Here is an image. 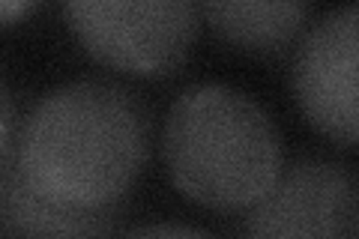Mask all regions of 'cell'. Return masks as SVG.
Listing matches in <instances>:
<instances>
[{
    "instance_id": "cell-4",
    "label": "cell",
    "mask_w": 359,
    "mask_h": 239,
    "mask_svg": "<svg viewBox=\"0 0 359 239\" xmlns=\"http://www.w3.org/2000/svg\"><path fill=\"white\" fill-rule=\"evenodd\" d=\"M294 99L323 138L359 146V0L302 33L290 66Z\"/></svg>"
},
{
    "instance_id": "cell-5",
    "label": "cell",
    "mask_w": 359,
    "mask_h": 239,
    "mask_svg": "<svg viewBox=\"0 0 359 239\" xmlns=\"http://www.w3.org/2000/svg\"><path fill=\"white\" fill-rule=\"evenodd\" d=\"M249 236H359V179L327 156H297L245 212Z\"/></svg>"
},
{
    "instance_id": "cell-7",
    "label": "cell",
    "mask_w": 359,
    "mask_h": 239,
    "mask_svg": "<svg viewBox=\"0 0 359 239\" xmlns=\"http://www.w3.org/2000/svg\"><path fill=\"white\" fill-rule=\"evenodd\" d=\"M0 231L6 236H93L120 231L117 212H72L39 198L15 165L0 170Z\"/></svg>"
},
{
    "instance_id": "cell-8",
    "label": "cell",
    "mask_w": 359,
    "mask_h": 239,
    "mask_svg": "<svg viewBox=\"0 0 359 239\" xmlns=\"http://www.w3.org/2000/svg\"><path fill=\"white\" fill-rule=\"evenodd\" d=\"M135 236H204L201 227L189 224H147V227H135Z\"/></svg>"
},
{
    "instance_id": "cell-9",
    "label": "cell",
    "mask_w": 359,
    "mask_h": 239,
    "mask_svg": "<svg viewBox=\"0 0 359 239\" xmlns=\"http://www.w3.org/2000/svg\"><path fill=\"white\" fill-rule=\"evenodd\" d=\"M39 0H0V18H4V25H15L18 18H25L33 6H36Z\"/></svg>"
},
{
    "instance_id": "cell-1",
    "label": "cell",
    "mask_w": 359,
    "mask_h": 239,
    "mask_svg": "<svg viewBox=\"0 0 359 239\" xmlns=\"http://www.w3.org/2000/svg\"><path fill=\"white\" fill-rule=\"evenodd\" d=\"M147 156L150 117L132 90L114 81H72L33 105L9 165L39 198L63 210L117 212Z\"/></svg>"
},
{
    "instance_id": "cell-2",
    "label": "cell",
    "mask_w": 359,
    "mask_h": 239,
    "mask_svg": "<svg viewBox=\"0 0 359 239\" xmlns=\"http://www.w3.org/2000/svg\"><path fill=\"white\" fill-rule=\"evenodd\" d=\"M162 158L189 203L224 215L249 212L285 168L276 123L228 84H198L177 96L162 129Z\"/></svg>"
},
{
    "instance_id": "cell-3",
    "label": "cell",
    "mask_w": 359,
    "mask_h": 239,
    "mask_svg": "<svg viewBox=\"0 0 359 239\" xmlns=\"http://www.w3.org/2000/svg\"><path fill=\"white\" fill-rule=\"evenodd\" d=\"M72 36L102 63L135 78H168L195 48L198 0H60Z\"/></svg>"
},
{
    "instance_id": "cell-6",
    "label": "cell",
    "mask_w": 359,
    "mask_h": 239,
    "mask_svg": "<svg viewBox=\"0 0 359 239\" xmlns=\"http://www.w3.org/2000/svg\"><path fill=\"white\" fill-rule=\"evenodd\" d=\"M314 0H198L201 21L228 48L257 60L297 48Z\"/></svg>"
}]
</instances>
